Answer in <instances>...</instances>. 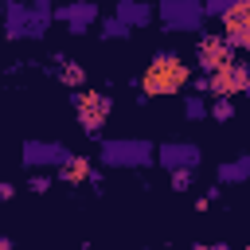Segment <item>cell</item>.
Listing matches in <instances>:
<instances>
[{
	"mask_svg": "<svg viewBox=\"0 0 250 250\" xmlns=\"http://www.w3.org/2000/svg\"><path fill=\"white\" fill-rule=\"evenodd\" d=\"M188 82H191L188 62H184L180 55H172V51H160V55H152L148 70L141 74V94H145V98H160V94L184 90Z\"/></svg>",
	"mask_w": 250,
	"mask_h": 250,
	"instance_id": "6da1fadb",
	"label": "cell"
},
{
	"mask_svg": "<svg viewBox=\"0 0 250 250\" xmlns=\"http://www.w3.org/2000/svg\"><path fill=\"white\" fill-rule=\"evenodd\" d=\"M74 109H78V125H82L90 137L102 133V125L109 121V98H105V94L78 90V94H74Z\"/></svg>",
	"mask_w": 250,
	"mask_h": 250,
	"instance_id": "7a4b0ae2",
	"label": "cell"
},
{
	"mask_svg": "<svg viewBox=\"0 0 250 250\" xmlns=\"http://www.w3.org/2000/svg\"><path fill=\"white\" fill-rule=\"evenodd\" d=\"M195 62L207 70V74H219L234 62V47L223 39V35H199L195 43Z\"/></svg>",
	"mask_w": 250,
	"mask_h": 250,
	"instance_id": "3957f363",
	"label": "cell"
},
{
	"mask_svg": "<svg viewBox=\"0 0 250 250\" xmlns=\"http://www.w3.org/2000/svg\"><path fill=\"white\" fill-rule=\"evenodd\" d=\"M102 160L113 164V168H137V164L152 160V145H145V141H105Z\"/></svg>",
	"mask_w": 250,
	"mask_h": 250,
	"instance_id": "277c9868",
	"label": "cell"
},
{
	"mask_svg": "<svg viewBox=\"0 0 250 250\" xmlns=\"http://www.w3.org/2000/svg\"><path fill=\"white\" fill-rule=\"evenodd\" d=\"M246 90H250V66H242V62H230L227 70L207 78V94H215V98H230V94H246Z\"/></svg>",
	"mask_w": 250,
	"mask_h": 250,
	"instance_id": "5b68a950",
	"label": "cell"
},
{
	"mask_svg": "<svg viewBox=\"0 0 250 250\" xmlns=\"http://www.w3.org/2000/svg\"><path fill=\"white\" fill-rule=\"evenodd\" d=\"M74 152H66V148H59V145H39V141H27L23 145V164L31 168V164H66Z\"/></svg>",
	"mask_w": 250,
	"mask_h": 250,
	"instance_id": "8992f818",
	"label": "cell"
},
{
	"mask_svg": "<svg viewBox=\"0 0 250 250\" xmlns=\"http://www.w3.org/2000/svg\"><path fill=\"white\" fill-rule=\"evenodd\" d=\"M156 160H160L164 168H172V172L195 168V164H199V148H195V145H164V148L156 152Z\"/></svg>",
	"mask_w": 250,
	"mask_h": 250,
	"instance_id": "52a82bcc",
	"label": "cell"
},
{
	"mask_svg": "<svg viewBox=\"0 0 250 250\" xmlns=\"http://www.w3.org/2000/svg\"><path fill=\"white\" fill-rule=\"evenodd\" d=\"M94 16H98V8H94V4H66V8H55V20H66L74 35H82V31H86V23H90Z\"/></svg>",
	"mask_w": 250,
	"mask_h": 250,
	"instance_id": "ba28073f",
	"label": "cell"
},
{
	"mask_svg": "<svg viewBox=\"0 0 250 250\" xmlns=\"http://www.w3.org/2000/svg\"><path fill=\"white\" fill-rule=\"evenodd\" d=\"M59 176H62V184H86V180H98V172H94V164H90L86 156H70V160L59 168Z\"/></svg>",
	"mask_w": 250,
	"mask_h": 250,
	"instance_id": "9c48e42d",
	"label": "cell"
},
{
	"mask_svg": "<svg viewBox=\"0 0 250 250\" xmlns=\"http://www.w3.org/2000/svg\"><path fill=\"white\" fill-rule=\"evenodd\" d=\"M160 12H164V20H168V27H176V23L199 27V16H203V12L195 8V4H188V8H172V4H168V8H160Z\"/></svg>",
	"mask_w": 250,
	"mask_h": 250,
	"instance_id": "30bf717a",
	"label": "cell"
},
{
	"mask_svg": "<svg viewBox=\"0 0 250 250\" xmlns=\"http://www.w3.org/2000/svg\"><path fill=\"white\" fill-rule=\"evenodd\" d=\"M219 180H223V184L250 180V156H242V160H234V164H223V168H219Z\"/></svg>",
	"mask_w": 250,
	"mask_h": 250,
	"instance_id": "8fae6325",
	"label": "cell"
},
{
	"mask_svg": "<svg viewBox=\"0 0 250 250\" xmlns=\"http://www.w3.org/2000/svg\"><path fill=\"white\" fill-rule=\"evenodd\" d=\"M59 62H62V66L55 70V74H59V82H66V86H74V90H78V86H82V78H86V70H82L78 62H70V59H59Z\"/></svg>",
	"mask_w": 250,
	"mask_h": 250,
	"instance_id": "7c38bea8",
	"label": "cell"
},
{
	"mask_svg": "<svg viewBox=\"0 0 250 250\" xmlns=\"http://www.w3.org/2000/svg\"><path fill=\"white\" fill-rule=\"evenodd\" d=\"M117 20H125L129 27H133V23H145V20H148V8H137V4L125 0V4H117Z\"/></svg>",
	"mask_w": 250,
	"mask_h": 250,
	"instance_id": "4fadbf2b",
	"label": "cell"
},
{
	"mask_svg": "<svg viewBox=\"0 0 250 250\" xmlns=\"http://www.w3.org/2000/svg\"><path fill=\"white\" fill-rule=\"evenodd\" d=\"M211 117H215V121H230V117H234L230 98H215V102H211Z\"/></svg>",
	"mask_w": 250,
	"mask_h": 250,
	"instance_id": "5bb4252c",
	"label": "cell"
},
{
	"mask_svg": "<svg viewBox=\"0 0 250 250\" xmlns=\"http://www.w3.org/2000/svg\"><path fill=\"white\" fill-rule=\"evenodd\" d=\"M102 35H109V39H121V35H129V23L125 20H105V27H102Z\"/></svg>",
	"mask_w": 250,
	"mask_h": 250,
	"instance_id": "9a60e30c",
	"label": "cell"
},
{
	"mask_svg": "<svg viewBox=\"0 0 250 250\" xmlns=\"http://www.w3.org/2000/svg\"><path fill=\"white\" fill-rule=\"evenodd\" d=\"M172 188H176V191H188V188H191V168L172 172Z\"/></svg>",
	"mask_w": 250,
	"mask_h": 250,
	"instance_id": "2e32d148",
	"label": "cell"
},
{
	"mask_svg": "<svg viewBox=\"0 0 250 250\" xmlns=\"http://www.w3.org/2000/svg\"><path fill=\"white\" fill-rule=\"evenodd\" d=\"M184 109H188V117H203V113H211V109L203 105V98H188V105H184Z\"/></svg>",
	"mask_w": 250,
	"mask_h": 250,
	"instance_id": "e0dca14e",
	"label": "cell"
},
{
	"mask_svg": "<svg viewBox=\"0 0 250 250\" xmlns=\"http://www.w3.org/2000/svg\"><path fill=\"white\" fill-rule=\"evenodd\" d=\"M47 188H51L47 176H35V180H31V191H47Z\"/></svg>",
	"mask_w": 250,
	"mask_h": 250,
	"instance_id": "ac0fdd59",
	"label": "cell"
},
{
	"mask_svg": "<svg viewBox=\"0 0 250 250\" xmlns=\"http://www.w3.org/2000/svg\"><path fill=\"white\" fill-rule=\"evenodd\" d=\"M191 250H227V246L219 242V246H191Z\"/></svg>",
	"mask_w": 250,
	"mask_h": 250,
	"instance_id": "d6986e66",
	"label": "cell"
},
{
	"mask_svg": "<svg viewBox=\"0 0 250 250\" xmlns=\"http://www.w3.org/2000/svg\"><path fill=\"white\" fill-rule=\"evenodd\" d=\"M246 250H250V242H246Z\"/></svg>",
	"mask_w": 250,
	"mask_h": 250,
	"instance_id": "ffe728a7",
	"label": "cell"
}]
</instances>
